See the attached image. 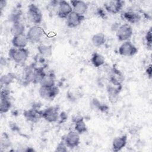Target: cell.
Returning a JSON list of instances; mask_svg holds the SVG:
<instances>
[{
	"mask_svg": "<svg viewBox=\"0 0 152 152\" xmlns=\"http://www.w3.org/2000/svg\"><path fill=\"white\" fill-rule=\"evenodd\" d=\"M28 50L26 48H12L9 50V56L17 64H23L27 60Z\"/></svg>",
	"mask_w": 152,
	"mask_h": 152,
	"instance_id": "cell-1",
	"label": "cell"
},
{
	"mask_svg": "<svg viewBox=\"0 0 152 152\" xmlns=\"http://www.w3.org/2000/svg\"><path fill=\"white\" fill-rule=\"evenodd\" d=\"M133 34V30L131 25L124 24L120 25L116 30V36L118 40L120 42L129 40Z\"/></svg>",
	"mask_w": 152,
	"mask_h": 152,
	"instance_id": "cell-2",
	"label": "cell"
},
{
	"mask_svg": "<svg viewBox=\"0 0 152 152\" xmlns=\"http://www.w3.org/2000/svg\"><path fill=\"white\" fill-rule=\"evenodd\" d=\"M27 17L28 20L35 25L40 24L43 18L42 14L39 8L34 4H31L28 7Z\"/></svg>",
	"mask_w": 152,
	"mask_h": 152,
	"instance_id": "cell-3",
	"label": "cell"
},
{
	"mask_svg": "<svg viewBox=\"0 0 152 152\" xmlns=\"http://www.w3.org/2000/svg\"><path fill=\"white\" fill-rule=\"evenodd\" d=\"M45 34L42 27L39 25L31 26L28 30L26 36L29 42L31 43H37L40 42Z\"/></svg>",
	"mask_w": 152,
	"mask_h": 152,
	"instance_id": "cell-4",
	"label": "cell"
},
{
	"mask_svg": "<svg viewBox=\"0 0 152 152\" xmlns=\"http://www.w3.org/2000/svg\"><path fill=\"white\" fill-rule=\"evenodd\" d=\"M137 52V48L129 40L124 42L119 48V53L124 56H132Z\"/></svg>",
	"mask_w": 152,
	"mask_h": 152,
	"instance_id": "cell-5",
	"label": "cell"
},
{
	"mask_svg": "<svg viewBox=\"0 0 152 152\" xmlns=\"http://www.w3.org/2000/svg\"><path fill=\"white\" fill-rule=\"evenodd\" d=\"M59 90L56 86L46 87L40 86L39 89V93L40 96L46 100H52L59 93Z\"/></svg>",
	"mask_w": 152,
	"mask_h": 152,
	"instance_id": "cell-6",
	"label": "cell"
},
{
	"mask_svg": "<svg viewBox=\"0 0 152 152\" xmlns=\"http://www.w3.org/2000/svg\"><path fill=\"white\" fill-rule=\"evenodd\" d=\"M42 118L48 122H55L59 118V109L56 106H50L42 110Z\"/></svg>",
	"mask_w": 152,
	"mask_h": 152,
	"instance_id": "cell-7",
	"label": "cell"
},
{
	"mask_svg": "<svg viewBox=\"0 0 152 152\" xmlns=\"http://www.w3.org/2000/svg\"><path fill=\"white\" fill-rule=\"evenodd\" d=\"M124 5V2L119 0L107 1L104 3L105 10L109 13L115 14L119 13Z\"/></svg>",
	"mask_w": 152,
	"mask_h": 152,
	"instance_id": "cell-8",
	"label": "cell"
},
{
	"mask_svg": "<svg viewBox=\"0 0 152 152\" xmlns=\"http://www.w3.org/2000/svg\"><path fill=\"white\" fill-rule=\"evenodd\" d=\"M64 141L68 147L71 148H75L80 144V134L75 131H71L65 135Z\"/></svg>",
	"mask_w": 152,
	"mask_h": 152,
	"instance_id": "cell-9",
	"label": "cell"
},
{
	"mask_svg": "<svg viewBox=\"0 0 152 152\" xmlns=\"http://www.w3.org/2000/svg\"><path fill=\"white\" fill-rule=\"evenodd\" d=\"M73 11L70 3L66 1H59L57 7V15L61 18H66Z\"/></svg>",
	"mask_w": 152,
	"mask_h": 152,
	"instance_id": "cell-10",
	"label": "cell"
},
{
	"mask_svg": "<svg viewBox=\"0 0 152 152\" xmlns=\"http://www.w3.org/2000/svg\"><path fill=\"white\" fill-rule=\"evenodd\" d=\"M83 15L78 14L74 11L69 14L66 18V24L69 28H74L78 26L84 20Z\"/></svg>",
	"mask_w": 152,
	"mask_h": 152,
	"instance_id": "cell-11",
	"label": "cell"
},
{
	"mask_svg": "<svg viewBox=\"0 0 152 152\" xmlns=\"http://www.w3.org/2000/svg\"><path fill=\"white\" fill-rule=\"evenodd\" d=\"M23 115L27 121L33 123H36L42 118V110H39L36 108H31L25 110Z\"/></svg>",
	"mask_w": 152,
	"mask_h": 152,
	"instance_id": "cell-12",
	"label": "cell"
},
{
	"mask_svg": "<svg viewBox=\"0 0 152 152\" xmlns=\"http://www.w3.org/2000/svg\"><path fill=\"white\" fill-rule=\"evenodd\" d=\"M70 4L73 11L78 14L84 15V14H85L88 10V5L83 1L72 0L70 1Z\"/></svg>",
	"mask_w": 152,
	"mask_h": 152,
	"instance_id": "cell-13",
	"label": "cell"
},
{
	"mask_svg": "<svg viewBox=\"0 0 152 152\" xmlns=\"http://www.w3.org/2000/svg\"><path fill=\"white\" fill-rule=\"evenodd\" d=\"M121 90V86H116L112 84H109L107 87V91L108 94V97L111 103H115L118 98L119 93Z\"/></svg>",
	"mask_w": 152,
	"mask_h": 152,
	"instance_id": "cell-14",
	"label": "cell"
},
{
	"mask_svg": "<svg viewBox=\"0 0 152 152\" xmlns=\"http://www.w3.org/2000/svg\"><path fill=\"white\" fill-rule=\"evenodd\" d=\"M28 42V38L25 34L13 36L11 40L12 46L16 48H25Z\"/></svg>",
	"mask_w": 152,
	"mask_h": 152,
	"instance_id": "cell-15",
	"label": "cell"
},
{
	"mask_svg": "<svg viewBox=\"0 0 152 152\" xmlns=\"http://www.w3.org/2000/svg\"><path fill=\"white\" fill-rule=\"evenodd\" d=\"M127 142V136L126 135L115 137L113 141L112 148L114 151H119L125 147Z\"/></svg>",
	"mask_w": 152,
	"mask_h": 152,
	"instance_id": "cell-16",
	"label": "cell"
},
{
	"mask_svg": "<svg viewBox=\"0 0 152 152\" xmlns=\"http://www.w3.org/2000/svg\"><path fill=\"white\" fill-rule=\"evenodd\" d=\"M40 86L50 87L55 86V77L52 73L45 74L40 81Z\"/></svg>",
	"mask_w": 152,
	"mask_h": 152,
	"instance_id": "cell-17",
	"label": "cell"
},
{
	"mask_svg": "<svg viewBox=\"0 0 152 152\" xmlns=\"http://www.w3.org/2000/svg\"><path fill=\"white\" fill-rule=\"evenodd\" d=\"M123 18L132 24L138 23L141 20V15L135 11H126L122 14Z\"/></svg>",
	"mask_w": 152,
	"mask_h": 152,
	"instance_id": "cell-18",
	"label": "cell"
},
{
	"mask_svg": "<svg viewBox=\"0 0 152 152\" xmlns=\"http://www.w3.org/2000/svg\"><path fill=\"white\" fill-rule=\"evenodd\" d=\"M10 31L13 36L24 34L25 26L20 21L14 22L11 27Z\"/></svg>",
	"mask_w": 152,
	"mask_h": 152,
	"instance_id": "cell-19",
	"label": "cell"
},
{
	"mask_svg": "<svg viewBox=\"0 0 152 152\" xmlns=\"http://www.w3.org/2000/svg\"><path fill=\"white\" fill-rule=\"evenodd\" d=\"M106 42L105 35L101 32L94 34L91 37V42L94 46L100 47L104 44Z\"/></svg>",
	"mask_w": 152,
	"mask_h": 152,
	"instance_id": "cell-20",
	"label": "cell"
},
{
	"mask_svg": "<svg viewBox=\"0 0 152 152\" xmlns=\"http://www.w3.org/2000/svg\"><path fill=\"white\" fill-rule=\"evenodd\" d=\"M91 62L94 66L99 68L104 65V59L101 54L97 52H94L91 56Z\"/></svg>",
	"mask_w": 152,
	"mask_h": 152,
	"instance_id": "cell-21",
	"label": "cell"
},
{
	"mask_svg": "<svg viewBox=\"0 0 152 152\" xmlns=\"http://www.w3.org/2000/svg\"><path fill=\"white\" fill-rule=\"evenodd\" d=\"M15 78L16 77L14 73H8L2 75L0 80L1 87L2 86H9L11 83H12V81L14 79H15Z\"/></svg>",
	"mask_w": 152,
	"mask_h": 152,
	"instance_id": "cell-22",
	"label": "cell"
},
{
	"mask_svg": "<svg viewBox=\"0 0 152 152\" xmlns=\"http://www.w3.org/2000/svg\"><path fill=\"white\" fill-rule=\"evenodd\" d=\"M37 50L39 53L43 57H48L52 53V48L49 45H40L37 46Z\"/></svg>",
	"mask_w": 152,
	"mask_h": 152,
	"instance_id": "cell-23",
	"label": "cell"
},
{
	"mask_svg": "<svg viewBox=\"0 0 152 152\" xmlns=\"http://www.w3.org/2000/svg\"><path fill=\"white\" fill-rule=\"evenodd\" d=\"M11 107V103L8 97L1 98L0 112L1 113H7Z\"/></svg>",
	"mask_w": 152,
	"mask_h": 152,
	"instance_id": "cell-24",
	"label": "cell"
},
{
	"mask_svg": "<svg viewBox=\"0 0 152 152\" xmlns=\"http://www.w3.org/2000/svg\"><path fill=\"white\" fill-rule=\"evenodd\" d=\"M74 129L78 132L80 135L86 133L87 131V126L84 121V119H81L79 121H77L74 123Z\"/></svg>",
	"mask_w": 152,
	"mask_h": 152,
	"instance_id": "cell-25",
	"label": "cell"
},
{
	"mask_svg": "<svg viewBox=\"0 0 152 152\" xmlns=\"http://www.w3.org/2000/svg\"><path fill=\"white\" fill-rule=\"evenodd\" d=\"M152 36H151V29L150 28L149 30L147 31L145 35V40L146 43L147 47L151 49V45H152Z\"/></svg>",
	"mask_w": 152,
	"mask_h": 152,
	"instance_id": "cell-26",
	"label": "cell"
},
{
	"mask_svg": "<svg viewBox=\"0 0 152 152\" xmlns=\"http://www.w3.org/2000/svg\"><path fill=\"white\" fill-rule=\"evenodd\" d=\"M21 15V11L20 10H15L11 14L10 19L13 23L20 21V18Z\"/></svg>",
	"mask_w": 152,
	"mask_h": 152,
	"instance_id": "cell-27",
	"label": "cell"
},
{
	"mask_svg": "<svg viewBox=\"0 0 152 152\" xmlns=\"http://www.w3.org/2000/svg\"><path fill=\"white\" fill-rule=\"evenodd\" d=\"M67 146L65 143L64 141H61L56 146L55 151H59V152H66L67 151Z\"/></svg>",
	"mask_w": 152,
	"mask_h": 152,
	"instance_id": "cell-28",
	"label": "cell"
},
{
	"mask_svg": "<svg viewBox=\"0 0 152 152\" xmlns=\"http://www.w3.org/2000/svg\"><path fill=\"white\" fill-rule=\"evenodd\" d=\"M145 74L147 76V77L149 78V79H151L152 76H151V74H152V68H151V65H149L147 68H146L145 69Z\"/></svg>",
	"mask_w": 152,
	"mask_h": 152,
	"instance_id": "cell-29",
	"label": "cell"
},
{
	"mask_svg": "<svg viewBox=\"0 0 152 152\" xmlns=\"http://www.w3.org/2000/svg\"><path fill=\"white\" fill-rule=\"evenodd\" d=\"M7 5V1L5 0H2L0 1V9L1 11H2L3 10V9Z\"/></svg>",
	"mask_w": 152,
	"mask_h": 152,
	"instance_id": "cell-30",
	"label": "cell"
}]
</instances>
